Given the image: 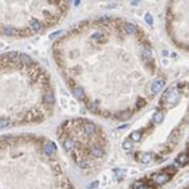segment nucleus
<instances>
[{
    "mask_svg": "<svg viewBox=\"0 0 189 189\" xmlns=\"http://www.w3.org/2000/svg\"><path fill=\"white\" fill-rule=\"evenodd\" d=\"M29 27H30V30L33 31V33H37V31H40V29L43 28L42 23L37 19H31L30 23H29Z\"/></svg>",
    "mask_w": 189,
    "mask_h": 189,
    "instance_id": "12",
    "label": "nucleus"
},
{
    "mask_svg": "<svg viewBox=\"0 0 189 189\" xmlns=\"http://www.w3.org/2000/svg\"><path fill=\"white\" fill-rule=\"evenodd\" d=\"M97 187H98V182L94 180V182H92L91 184L87 185V189H94V188H97Z\"/></svg>",
    "mask_w": 189,
    "mask_h": 189,
    "instance_id": "28",
    "label": "nucleus"
},
{
    "mask_svg": "<svg viewBox=\"0 0 189 189\" xmlns=\"http://www.w3.org/2000/svg\"><path fill=\"white\" fill-rule=\"evenodd\" d=\"M140 58L144 61V62H150L153 61V54H151V50L148 48V47H140Z\"/></svg>",
    "mask_w": 189,
    "mask_h": 189,
    "instance_id": "7",
    "label": "nucleus"
},
{
    "mask_svg": "<svg viewBox=\"0 0 189 189\" xmlns=\"http://www.w3.org/2000/svg\"><path fill=\"white\" fill-rule=\"evenodd\" d=\"M19 61L22 63H24V65H30V63L33 62V61H31V58L28 54H25V53H20L19 54Z\"/></svg>",
    "mask_w": 189,
    "mask_h": 189,
    "instance_id": "20",
    "label": "nucleus"
},
{
    "mask_svg": "<svg viewBox=\"0 0 189 189\" xmlns=\"http://www.w3.org/2000/svg\"><path fill=\"white\" fill-rule=\"evenodd\" d=\"M82 130L87 135H94L97 132V126L91 121H83L82 122Z\"/></svg>",
    "mask_w": 189,
    "mask_h": 189,
    "instance_id": "4",
    "label": "nucleus"
},
{
    "mask_svg": "<svg viewBox=\"0 0 189 189\" xmlns=\"http://www.w3.org/2000/svg\"><path fill=\"white\" fill-rule=\"evenodd\" d=\"M164 85H165V82H164L163 80H158V81L153 82V85H151V91H153L154 93H158V92H159V91L164 87Z\"/></svg>",
    "mask_w": 189,
    "mask_h": 189,
    "instance_id": "13",
    "label": "nucleus"
},
{
    "mask_svg": "<svg viewBox=\"0 0 189 189\" xmlns=\"http://www.w3.org/2000/svg\"><path fill=\"white\" fill-rule=\"evenodd\" d=\"M135 189H150L146 184H143V183H140V184H135V187H134Z\"/></svg>",
    "mask_w": 189,
    "mask_h": 189,
    "instance_id": "27",
    "label": "nucleus"
},
{
    "mask_svg": "<svg viewBox=\"0 0 189 189\" xmlns=\"http://www.w3.org/2000/svg\"><path fill=\"white\" fill-rule=\"evenodd\" d=\"M73 92H75V96H76L77 100H80V101H85L86 100V92L82 87L76 86L75 88H73Z\"/></svg>",
    "mask_w": 189,
    "mask_h": 189,
    "instance_id": "11",
    "label": "nucleus"
},
{
    "mask_svg": "<svg viewBox=\"0 0 189 189\" xmlns=\"http://www.w3.org/2000/svg\"><path fill=\"white\" fill-rule=\"evenodd\" d=\"M145 20L148 22L150 25H153V23H154V19H153V15L150 14V13H146L145 14Z\"/></svg>",
    "mask_w": 189,
    "mask_h": 189,
    "instance_id": "26",
    "label": "nucleus"
},
{
    "mask_svg": "<svg viewBox=\"0 0 189 189\" xmlns=\"http://www.w3.org/2000/svg\"><path fill=\"white\" fill-rule=\"evenodd\" d=\"M125 31L128 34H134L136 31V25L132 24V23H126L125 24Z\"/></svg>",
    "mask_w": 189,
    "mask_h": 189,
    "instance_id": "21",
    "label": "nucleus"
},
{
    "mask_svg": "<svg viewBox=\"0 0 189 189\" xmlns=\"http://www.w3.org/2000/svg\"><path fill=\"white\" fill-rule=\"evenodd\" d=\"M63 148H65V150L67 151V153H72L73 150H75V148H76V143H75V140H73L72 138H69V136H67V138L63 140Z\"/></svg>",
    "mask_w": 189,
    "mask_h": 189,
    "instance_id": "8",
    "label": "nucleus"
},
{
    "mask_svg": "<svg viewBox=\"0 0 189 189\" xmlns=\"http://www.w3.org/2000/svg\"><path fill=\"white\" fill-rule=\"evenodd\" d=\"M122 148L125 149V150H131L132 149V143L130 141V140H125L124 143H122Z\"/></svg>",
    "mask_w": 189,
    "mask_h": 189,
    "instance_id": "24",
    "label": "nucleus"
},
{
    "mask_svg": "<svg viewBox=\"0 0 189 189\" xmlns=\"http://www.w3.org/2000/svg\"><path fill=\"white\" fill-rule=\"evenodd\" d=\"M90 154L94 159H101V158L105 156V150L101 145H92L90 149Z\"/></svg>",
    "mask_w": 189,
    "mask_h": 189,
    "instance_id": "3",
    "label": "nucleus"
},
{
    "mask_svg": "<svg viewBox=\"0 0 189 189\" xmlns=\"http://www.w3.org/2000/svg\"><path fill=\"white\" fill-rule=\"evenodd\" d=\"M130 116H131V112L130 111H124L122 113L119 115V119L120 120H126V119H129Z\"/></svg>",
    "mask_w": 189,
    "mask_h": 189,
    "instance_id": "25",
    "label": "nucleus"
},
{
    "mask_svg": "<svg viewBox=\"0 0 189 189\" xmlns=\"http://www.w3.org/2000/svg\"><path fill=\"white\" fill-rule=\"evenodd\" d=\"M175 163L176 164H179V165H187L188 164V154L187 153H180L179 155L176 156V159H175Z\"/></svg>",
    "mask_w": 189,
    "mask_h": 189,
    "instance_id": "14",
    "label": "nucleus"
},
{
    "mask_svg": "<svg viewBox=\"0 0 189 189\" xmlns=\"http://www.w3.org/2000/svg\"><path fill=\"white\" fill-rule=\"evenodd\" d=\"M163 120H164V113H163L161 111H156V112L153 115V122L160 124V122H163Z\"/></svg>",
    "mask_w": 189,
    "mask_h": 189,
    "instance_id": "18",
    "label": "nucleus"
},
{
    "mask_svg": "<svg viewBox=\"0 0 189 189\" xmlns=\"http://www.w3.org/2000/svg\"><path fill=\"white\" fill-rule=\"evenodd\" d=\"M43 150H44V154H46L47 156H53V155L57 153V148H56V145H54V143H52V141H49V143H46V144H44V148H43Z\"/></svg>",
    "mask_w": 189,
    "mask_h": 189,
    "instance_id": "9",
    "label": "nucleus"
},
{
    "mask_svg": "<svg viewBox=\"0 0 189 189\" xmlns=\"http://www.w3.org/2000/svg\"><path fill=\"white\" fill-rule=\"evenodd\" d=\"M173 90L174 88H170L169 91H166V93L164 94V98L166 100L165 101V106L168 109L175 106L176 102H178V93L176 92H173Z\"/></svg>",
    "mask_w": 189,
    "mask_h": 189,
    "instance_id": "2",
    "label": "nucleus"
},
{
    "mask_svg": "<svg viewBox=\"0 0 189 189\" xmlns=\"http://www.w3.org/2000/svg\"><path fill=\"white\" fill-rule=\"evenodd\" d=\"M100 20H101V22H106V20H109V17H106V15H105V17H102Z\"/></svg>",
    "mask_w": 189,
    "mask_h": 189,
    "instance_id": "29",
    "label": "nucleus"
},
{
    "mask_svg": "<svg viewBox=\"0 0 189 189\" xmlns=\"http://www.w3.org/2000/svg\"><path fill=\"white\" fill-rule=\"evenodd\" d=\"M141 138H143V132L140 130L132 131L130 134V141H132V143H139L141 140Z\"/></svg>",
    "mask_w": 189,
    "mask_h": 189,
    "instance_id": "15",
    "label": "nucleus"
},
{
    "mask_svg": "<svg viewBox=\"0 0 189 189\" xmlns=\"http://www.w3.org/2000/svg\"><path fill=\"white\" fill-rule=\"evenodd\" d=\"M88 110L91 112H93V113H97V111H98V103L97 102H90L88 103Z\"/></svg>",
    "mask_w": 189,
    "mask_h": 189,
    "instance_id": "23",
    "label": "nucleus"
},
{
    "mask_svg": "<svg viewBox=\"0 0 189 189\" xmlns=\"http://www.w3.org/2000/svg\"><path fill=\"white\" fill-rule=\"evenodd\" d=\"M170 178H172V175H169L168 173L160 172V173H154V174L151 175V180H153V183H155V184L164 185V184H166L170 180Z\"/></svg>",
    "mask_w": 189,
    "mask_h": 189,
    "instance_id": "1",
    "label": "nucleus"
},
{
    "mask_svg": "<svg viewBox=\"0 0 189 189\" xmlns=\"http://www.w3.org/2000/svg\"><path fill=\"white\" fill-rule=\"evenodd\" d=\"M43 102L46 103L47 107H49V109L53 107V105H54V102H56V98H54L53 92H52V91H46V92L43 93Z\"/></svg>",
    "mask_w": 189,
    "mask_h": 189,
    "instance_id": "5",
    "label": "nucleus"
},
{
    "mask_svg": "<svg viewBox=\"0 0 189 189\" xmlns=\"http://www.w3.org/2000/svg\"><path fill=\"white\" fill-rule=\"evenodd\" d=\"M19 54H20V53H18V52L13 50V52H9L8 54H5V58H6V61L14 63V62H17V61L19 59Z\"/></svg>",
    "mask_w": 189,
    "mask_h": 189,
    "instance_id": "17",
    "label": "nucleus"
},
{
    "mask_svg": "<svg viewBox=\"0 0 189 189\" xmlns=\"http://www.w3.org/2000/svg\"><path fill=\"white\" fill-rule=\"evenodd\" d=\"M92 39L94 42H98V43H105L106 42V34L101 33V31H96L94 34H92Z\"/></svg>",
    "mask_w": 189,
    "mask_h": 189,
    "instance_id": "16",
    "label": "nucleus"
},
{
    "mask_svg": "<svg viewBox=\"0 0 189 189\" xmlns=\"http://www.w3.org/2000/svg\"><path fill=\"white\" fill-rule=\"evenodd\" d=\"M13 124L9 119H0V130L3 129H6V128H10Z\"/></svg>",
    "mask_w": 189,
    "mask_h": 189,
    "instance_id": "22",
    "label": "nucleus"
},
{
    "mask_svg": "<svg viewBox=\"0 0 189 189\" xmlns=\"http://www.w3.org/2000/svg\"><path fill=\"white\" fill-rule=\"evenodd\" d=\"M0 33H3L4 35H8V37H15L18 35L19 30L12 25H6V27H0Z\"/></svg>",
    "mask_w": 189,
    "mask_h": 189,
    "instance_id": "6",
    "label": "nucleus"
},
{
    "mask_svg": "<svg viewBox=\"0 0 189 189\" xmlns=\"http://www.w3.org/2000/svg\"><path fill=\"white\" fill-rule=\"evenodd\" d=\"M76 164L78 165V168H81V169H87V168L90 166V163L86 159H83V158H80V159H77L76 160Z\"/></svg>",
    "mask_w": 189,
    "mask_h": 189,
    "instance_id": "19",
    "label": "nucleus"
},
{
    "mask_svg": "<svg viewBox=\"0 0 189 189\" xmlns=\"http://www.w3.org/2000/svg\"><path fill=\"white\" fill-rule=\"evenodd\" d=\"M136 159L143 164H149L153 160V154L151 153H140L136 155Z\"/></svg>",
    "mask_w": 189,
    "mask_h": 189,
    "instance_id": "10",
    "label": "nucleus"
}]
</instances>
